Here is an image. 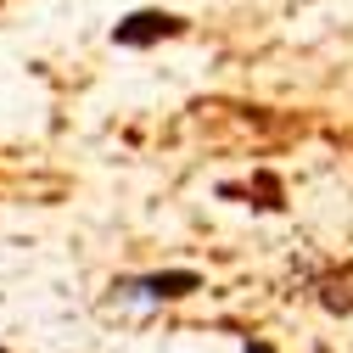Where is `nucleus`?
I'll use <instances>...</instances> for the list:
<instances>
[{"label": "nucleus", "instance_id": "39448f33", "mask_svg": "<svg viewBox=\"0 0 353 353\" xmlns=\"http://www.w3.org/2000/svg\"><path fill=\"white\" fill-rule=\"evenodd\" d=\"M241 353H281L270 336H241Z\"/></svg>", "mask_w": 353, "mask_h": 353}, {"label": "nucleus", "instance_id": "20e7f679", "mask_svg": "<svg viewBox=\"0 0 353 353\" xmlns=\"http://www.w3.org/2000/svg\"><path fill=\"white\" fill-rule=\"evenodd\" d=\"M314 292H320L325 314H353V270H325L314 281Z\"/></svg>", "mask_w": 353, "mask_h": 353}, {"label": "nucleus", "instance_id": "7ed1b4c3", "mask_svg": "<svg viewBox=\"0 0 353 353\" xmlns=\"http://www.w3.org/2000/svg\"><path fill=\"white\" fill-rule=\"evenodd\" d=\"M219 196L241 202V208H258V213H281L286 208V185L275 180L270 168H258L252 180H219Z\"/></svg>", "mask_w": 353, "mask_h": 353}, {"label": "nucleus", "instance_id": "f03ea898", "mask_svg": "<svg viewBox=\"0 0 353 353\" xmlns=\"http://www.w3.org/2000/svg\"><path fill=\"white\" fill-rule=\"evenodd\" d=\"M180 34H191V17L163 12V6H135V12H123L112 23L107 39L118 51H152V46H168V39H180Z\"/></svg>", "mask_w": 353, "mask_h": 353}, {"label": "nucleus", "instance_id": "f257e3e1", "mask_svg": "<svg viewBox=\"0 0 353 353\" xmlns=\"http://www.w3.org/2000/svg\"><path fill=\"white\" fill-rule=\"evenodd\" d=\"M208 281L202 270H152V275H118L107 286L112 303H135V308H163V303H185L196 297Z\"/></svg>", "mask_w": 353, "mask_h": 353}, {"label": "nucleus", "instance_id": "423d86ee", "mask_svg": "<svg viewBox=\"0 0 353 353\" xmlns=\"http://www.w3.org/2000/svg\"><path fill=\"white\" fill-rule=\"evenodd\" d=\"M0 12H6V0H0Z\"/></svg>", "mask_w": 353, "mask_h": 353}]
</instances>
